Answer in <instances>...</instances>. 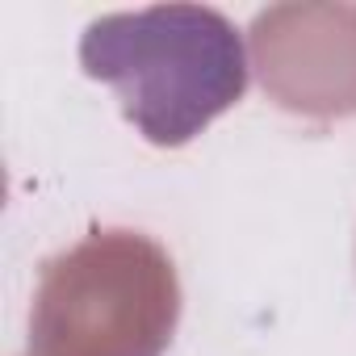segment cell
I'll use <instances>...</instances> for the list:
<instances>
[{"instance_id": "1", "label": "cell", "mask_w": 356, "mask_h": 356, "mask_svg": "<svg viewBox=\"0 0 356 356\" xmlns=\"http://www.w3.org/2000/svg\"><path fill=\"white\" fill-rule=\"evenodd\" d=\"M80 63L155 147L189 143L248 92L243 34L197 5L105 13L84 30Z\"/></svg>"}]
</instances>
